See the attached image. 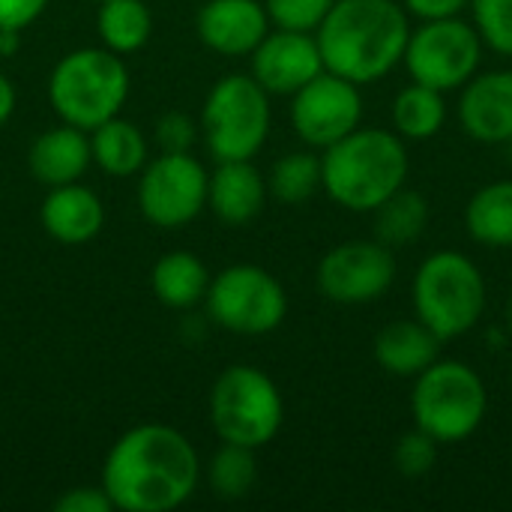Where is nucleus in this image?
<instances>
[{
	"mask_svg": "<svg viewBox=\"0 0 512 512\" xmlns=\"http://www.w3.org/2000/svg\"><path fill=\"white\" fill-rule=\"evenodd\" d=\"M51 0H0V30H27Z\"/></svg>",
	"mask_w": 512,
	"mask_h": 512,
	"instance_id": "nucleus-34",
	"label": "nucleus"
},
{
	"mask_svg": "<svg viewBox=\"0 0 512 512\" xmlns=\"http://www.w3.org/2000/svg\"><path fill=\"white\" fill-rule=\"evenodd\" d=\"M459 126L480 144L512 141V69L477 72L456 105Z\"/></svg>",
	"mask_w": 512,
	"mask_h": 512,
	"instance_id": "nucleus-15",
	"label": "nucleus"
},
{
	"mask_svg": "<svg viewBox=\"0 0 512 512\" xmlns=\"http://www.w3.org/2000/svg\"><path fill=\"white\" fill-rule=\"evenodd\" d=\"M255 480H258V462H255V450L249 447L222 444L207 462V483L225 501L246 498Z\"/></svg>",
	"mask_w": 512,
	"mask_h": 512,
	"instance_id": "nucleus-28",
	"label": "nucleus"
},
{
	"mask_svg": "<svg viewBox=\"0 0 512 512\" xmlns=\"http://www.w3.org/2000/svg\"><path fill=\"white\" fill-rule=\"evenodd\" d=\"M465 228L474 243L489 249L512 246V180L480 186L465 204Z\"/></svg>",
	"mask_w": 512,
	"mask_h": 512,
	"instance_id": "nucleus-23",
	"label": "nucleus"
},
{
	"mask_svg": "<svg viewBox=\"0 0 512 512\" xmlns=\"http://www.w3.org/2000/svg\"><path fill=\"white\" fill-rule=\"evenodd\" d=\"M507 147H510V159H512V141H510V144H507Z\"/></svg>",
	"mask_w": 512,
	"mask_h": 512,
	"instance_id": "nucleus-39",
	"label": "nucleus"
},
{
	"mask_svg": "<svg viewBox=\"0 0 512 512\" xmlns=\"http://www.w3.org/2000/svg\"><path fill=\"white\" fill-rule=\"evenodd\" d=\"M267 192L288 207H300L321 192V156L288 153L273 162L267 174Z\"/></svg>",
	"mask_w": 512,
	"mask_h": 512,
	"instance_id": "nucleus-27",
	"label": "nucleus"
},
{
	"mask_svg": "<svg viewBox=\"0 0 512 512\" xmlns=\"http://www.w3.org/2000/svg\"><path fill=\"white\" fill-rule=\"evenodd\" d=\"M210 270L192 252H168L153 264L150 285L162 306L168 309H195L204 303L210 288Z\"/></svg>",
	"mask_w": 512,
	"mask_h": 512,
	"instance_id": "nucleus-21",
	"label": "nucleus"
},
{
	"mask_svg": "<svg viewBox=\"0 0 512 512\" xmlns=\"http://www.w3.org/2000/svg\"><path fill=\"white\" fill-rule=\"evenodd\" d=\"M204 306L216 327L237 336H264L282 327L288 294L270 270L258 264H231L210 279Z\"/></svg>",
	"mask_w": 512,
	"mask_h": 512,
	"instance_id": "nucleus-10",
	"label": "nucleus"
},
{
	"mask_svg": "<svg viewBox=\"0 0 512 512\" xmlns=\"http://www.w3.org/2000/svg\"><path fill=\"white\" fill-rule=\"evenodd\" d=\"M39 222L48 237L66 246L90 243L102 225H105V207L93 189H87L81 180L66 186H51L39 207Z\"/></svg>",
	"mask_w": 512,
	"mask_h": 512,
	"instance_id": "nucleus-18",
	"label": "nucleus"
},
{
	"mask_svg": "<svg viewBox=\"0 0 512 512\" xmlns=\"http://www.w3.org/2000/svg\"><path fill=\"white\" fill-rule=\"evenodd\" d=\"M489 303V285L474 258L456 249L429 255L411 282L414 318H420L444 342L471 333Z\"/></svg>",
	"mask_w": 512,
	"mask_h": 512,
	"instance_id": "nucleus-4",
	"label": "nucleus"
},
{
	"mask_svg": "<svg viewBox=\"0 0 512 512\" xmlns=\"http://www.w3.org/2000/svg\"><path fill=\"white\" fill-rule=\"evenodd\" d=\"M321 153V189L342 210L375 213L408 183V147L393 129L357 126Z\"/></svg>",
	"mask_w": 512,
	"mask_h": 512,
	"instance_id": "nucleus-3",
	"label": "nucleus"
},
{
	"mask_svg": "<svg viewBox=\"0 0 512 512\" xmlns=\"http://www.w3.org/2000/svg\"><path fill=\"white\" fill-rule=\"evenodd\" d=\"M96 30L108 51L135 54L153 33V15L144 0H102L96 12Z\"/></svg>",
	"mask_w": 512,
	"mask_h": 512,
	"instance_id": "nucleus-25",
	"label": "nucleus"
},
{
	"mask_svg": "<svg viewBox=\"0 0 512 512\" xmlns=\"http://www.w3.org/2000/svg\"><path fill=\"white\" fill-rule=\"evenodd\" d=\"M429 225V201L426 195L402 186L396 195H390L375 210V240H381L390 249L411 246L423 237Z\"/></svg>",
	"mask_w": 512,
	"mask_h": 512,
	"instance_id": "nucleus-26",
	"label": "nucleus"
},
{
	"mask_svg": "<svg viewBox=\"0 0 512 512\" xmlns=\"http://www.w3.org/2000/svg\"><path fill=\"white\" fill-rule=\"evenodd\" d=\"M441 345H444V339L438 333H432L420 318H405V321L387 324L375 336L372 354H375V363L387 375L414 381L420 372H426L441 357Z\"/></svg>",
	"mask_w": 512,
	"mask_h": 512,
	"instance_id": "nucleus-20",
	"label": "nucleus"
},
{
	"mask_svg": "<svg viewBox=\"0 0 512 512\" xmlns=\"http://www.w3.org/2000/svg\"><path fill=\"white\" fill-rule=\"evenodd\" d=\"M438 450H441V444L432 435H426L423 429L414 426L411 432H405L396 441V447H393V465H396V471L402 477L420 480V477H426L438 465Z\"/></svg>",
	"mask_w": 512,
	"mask_h": 512,
	"instance_id": "nucleus-30",
	"label": "nucleus"
},
{
	"mask_svg": "<svg viewBox=\"0 0 512 512\" xmlns=\"http://www.w3.org/2000/svg\"><path fill=\"white\" fill-rule=\"evenodd\" d=\"M207 168L192 153H162L141 168L138 207L156 228H183L207 207Z\"/></svg>",
	"mask_w": 512,
	"mask_h": 512,
	"instance_id": "nucleus-11",
	"label": "nucleus"
},
{
	"mask_svg": "<svg viewBox=\"0 0 512 512\" xmlns=\"http://www.w3.org/2000/svg\"><path fill=\"white\" fill-rule=\"evenodd\" d=\"M201 462L192 441L162 423L123 432L102 465V489L120 512L180 510L198 489Z\"/></svg>",
	"mask_w": 512,
	"mask_h": 512,
	"instance_id": "nucleus-1",
	"label": "nucleus"
},
{
	"mask_svg": "<svg viewBox=\"0 0 512 512\" xmlns=\"http://www.w3.org/2000/svg\"><path fill=\"white\" fill-rule=\"evenodd\" d=\"M315 282L330 303L369 306L393 288L396 255L381 240H348L318 261Z\"/></svg>",
	"mask_w": 512,
	"mask_h": 512,
	"instance_id": "nucleus-12",
	"label": "nucleus"
},
{
	"mask_svg": "<svg viewBox=\"0 0 512 512\" xmlns=\"http://www.w3.org/2000/svg\"><path fill=\"white\" fill-rule=\"evenodd\" d=\"M504 321H507V330H510L512 336V291L510 297H507V306H504Z\"/></svg>",
	"mask_w": 512,
	"mask_h": 512,
	"instance_id": "nucleus-38",
	"label": "nucleus"
},
{
	"mask_svg": "<svg viewBox=\"0 0 512 512\" xmlns=\"http://www.w3.org/2000/svg\"><path fill=\"white\" fill-rule=\"evenodd\" d=\"M87 135H90V156L105 174L132 177L141 174V168L147 165V141L132 120H123L117 114L99 123L96 129H90Z\"/></svg>",
	"mask_w": 512,
	"mask_h": 512,
	"instance_id": "nucleus-22",
	"label": "nucleus"
},
{
	"mask_svg": "<svg viewBox=\"0 0 512 512\" xmlns=\"http://www.w3.org/2000/svg\"><path fill=\"white\" fill-rule=\"evenodd\" d=\"M468 9L483 45L501 57H512V0H471Z\"/></svg>",
	"mask_w": 512,
	"mask_h": 512,
	"instance_id": "nucleus-29",
	"label": "nucleus"
},
{
	"mask_svg": "<svg viewBox=\"0 0 512 512\" xmlns=\"http://www.w3.org/2000/svg\"><path fill=\"white\" fill-rule=\"evenodd\" d=\"M291 126L312 150H327L342 141L363 126L360 84L324 69L291 96Z\"/></svg>",
	"mask_w": 512,
	"mask_h": 512,
	"instance_id": "nucleus-13",
	"label": "nucleus"
},
{
	"mask_svg": "<svg viewBox=\"0 0 512 512\" xmlns=\"http://www.w3.org/2000/svg\"><path fill=\"white\" fill-rule=\"evenodd\" d=\"M252 57V78L270 93V96H294L303 84H309L315 75L324 72V57L318 48L315 33L303 30H270Z\"/></svg>",
	"mask_w": 512,
	"mask_h": 512,
	"instance_id": "nucleus-14",
	"label": "nucleus"
},
{
	"mask_svg": "<svg viewBox=\"0 0 512 512\" xmlns=\"http://www.w3.org/2000/svg\"><path fill=\"white\" fill-rule=\"evenodd\" d=\"M201 42L222 57H249L270 33L264 0H207L195 18Z\"/></svg>",
	"mask_w": 512,
	"mask_h": 512,
	"instance_id": "nucleus-16",
	"label": "nucleus"
},
{
	"mask_svg": "<svg viewBox=\"0 0 512 512\" xmlns=\"http://www.w3.org/2000/svg\"><path fill=\"white\" fill-rule=\"evenodd\" d=\"M210 423L222 444L267 447L285 423L276 381L258 366H228L210 390Z\"/></svg>",
	"mask_w": 512,
	"mask_h": 512,
	"instance_id": "nucleus-8",
	"label": "nucleus"
},
{
	"mask_svg": "<svg viewBox=\"0 0 512 512\" xmlns=\"http://www.w3.org/2000/svg\"><path fill=\"white\" fill-rule=\"evenodd\" d=\"M408 33L411 15L399 0H336L315 39L327 72L366 87L402 63Z\"/></svg>",
	"mask_w": 512,
	"mask_h": 512,
	"instance_id": "nucleus-2",
	"label": "nucleus"
},
{
	"mask_svg": "<svg viewBox=\"0 0 512 512\" xmlns=\"http://www.w3.org/2000/svg\"><path fill=\"white\" fill-rule=\"evenodd\" d=\"M405 12L417 21H435V18H456L465 15L471 0H399Z\"/></svg>",
	"mask_w": 512,
	"mask_h": 512,
	"instance_id": "nucleus-35",
	"label": "nucleus"
},
{
	"mask_svg": "<svg viewBox=\"0 0 512 512\" xmlns=\"http://www.w3.org/2000/svg\"><path fill=\"white\" fill-rule=\"evenodd\" d=\"M114 504L108 498V492L99 486H78V489H69L66 495H60L54 501V512H111Z\"/></svg>",
	"mask_w": 512,
	"mask_h": 512,
	"instance_id": "nucleus-33",
	"label": "nucleus"
},
{
	"mask_svg": "<svg viewBox=\"0 0 512 512\" xmlns=\"http://www.w3.org/2000/svg\"><path fill=\"white\" fill-rule=\"evenodd\" d=\"M393 132L405 141H429L447 123V99L441 90L411 81L393 99Z\"/></svg>",
	"mask_w": 512,
	"mask_h": 512,
	"instance_id": "nucleus-24",
	"label": "nucleus"
},
{
	"mask_svg": "<svg viewBox=\"0 0 512 512\" xmlns=\"http://www.w3.org/2000/svg\"><path fill=\"white\" fill-rule=\"evenodd\" d=\"M483 51L486 45L474 21H465L462 15L435 18L411 27L402 66L411 81L450 93L462 90L480 72Z\"/></svg>",
	"mask_w": 512,
	"mask_h": 512,
	"instance_id": "nucleus-9",
	"label": "nucleus"
},
{
	"mask_svg": "<svg viewBox=\"0 0 512 512\" xmlns=\"http://www.w3.org/2000/svg\"><path fill=\"white\" fill-rule=\"evenodd\" d=\"M99 3H102V0H99Z\"/></svg>",
	"mask_w": 512,
	"mask_h": 512,
	"instance_id": "nucleus-40",
	"label": "nucleus"
},
{
	"mask_svg": "<svg viewBox=\"0 0 512 512\" xmlns=\"http://www.w3.org/2000/svg\"><path fill=\"white\" fill-rule=\"evenodd\" d=\"M21 48V30H0V57H12Z\"/></svg>",
	"mask_w": 512,
	"mask_h": 512,
	"instance_id": "nucleus-37",
	"label": "nucleus"
},
{
	"mask_svg": "<svg viewBox=\"0 0 512 512\" xmlns=\"http://www.w3.org/2000/svg\"><path fill=\"white\" fill-rule=\"evenodd\" d=\"M267 195V177L252 165V159L219 162L207 183V207L231 228H243L258 219Z\"/></svg>",
	"mask_w": 512,
	"mask_h": 512,
	"instance_id": "nucleus-17",
	"label": "nucleus"
},
{
	"mask_svg": "<svg viewBox=\"0 0 512 512\" xmlns=\"http://www.w3.org/2000/svg\"><path fill=\"white\" fill-rule=\"evenodd\" d=\"M198 138V126L183 111H168L156 120V144L162 153H189Z\"/></svg>",
	"mask_w": 512,
	"mask_h": 512,
	"instance_id": "nucleus-32",
	"label": "nucleus"
},
{
	"mask_svg": "<svg viewBox=\"0 0 512 512\" xmlns=\"http://www.w3.org/2000/svg\"><path fill=\"white\" fill-rule=\"evenodd\" d=\"M489 414V390L465 360L438 357L414 378L411 420L441 447L468 441Z\"/></svg>",
	"mask_w": 512,
	"mask_h": 512,
	"instance_id": "nucleus-6",
	"label": "nucleus"
},
{
	"mask_svg": "<svg viewBox=\"0 0 512 512\" xmlns=\"http://www.w3.org/2000/svg\"><path fill=\"white\" fill-rule=\"evenodd\" d=\"M273 123L270 93L252 75L219 78L201 108V135L216 162L255 159L267 144Z\"/></svg>",
	"mask_w": 512,
	"mask_h": 512,
	"instance_id": "nucleus-7",
	"label": "nucleus"
},
{
	"mask_svg": "<svg viewBox=\"0 0 512 512\" xmlns=\"http://www.w3.org/2000/svg\"><path fill=\"white\" fill-rule=\"evenodd\" d=\"M333 3L336 0H264V9L270 15V24L276 27L315 33Z\"/></svg>",
	"mask_w": 512,
	"mask_h": 512,
	"instance_id": "nucleus-31",
	"label": "nucleus"
},
{
	"mask_svg": "<svg viewBox=\"0 0 512 512\" xmlns=\"http://www.w3.org/2000/svg\"><path fill=\"white\" fill-rule=\"evenodd\" d=\"M90 162H93L90 135L69 123L36 135V141L27 150V168H30L33 180L48 189L78 183L84 177V171L90 168Z\"/></svg>",
	"mask_w": 512,
	"mask_h": 512,
	"instance_id": "nucleus-19",
	"label": "nucleus"
},
{
	"mask_svg": "<svg viewBox=\"0 0 512 512\" xmlns=\"http://www.w3.org/2000/svg\"><path fill=\"white\" fill-rule=\"evenodd\" d=\"M12 111H15V87L0 72V126H6V120L12 117Z\"/></svg>",
	"mask_w": 512,
	"mask_h": 512,
	"instance_id": "nucleus-36",
	"label": "nucleus"
},
{
	"mask_svg": "<svg viewBox=\"0 0 512 512\" xmlns=\"http://www.w3.org/2000/svg\"><path fill=\"white\" fill-rule=\"evenodd\" d=\"M129 69L120 54L102 48H75L63 54L48 78L54 114L75 129H96L120 114L129 99Z\"/></svg>",
	"mask_w": 512,
	"mask_h": 512,
	"instance_id": "nucleus-5",
	"label": "nucleus"
}]
</instances>
